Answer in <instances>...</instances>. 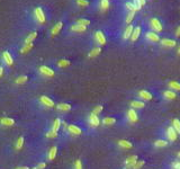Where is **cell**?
<instances>
[{
	"label": "cell",
	"instance_id": "25",
	"mask_svg": "<svg viewBox=\"0 0 180 169\" xmlns=\"http://www.w3.org/2000/svg\"><path fill=\"white\" fill-rule=\"evenodd\" d=\"M36 36H37V33H36V32H32V33H29V35L26 37V39H25V44L32 43V42L36 38Z\"/></svg>",
	"mask_w": 180,
	"mask_h": 169
},
{
	"label": "cell",
	"instance_id": "43",
	"mask_svg": "<svg viewBox=\"0 0 180 169\" xmlns=\"http://www.w3.org/2000/svg\"><path fill=\"white\" fill-rule=\"evenodd\" d=\"M46 136H48V138H50V139L57 138V132L53 131V130H51V131H48V133H46Z\"/></svg>",
	"mask_w": 180,
	"mask_h": 169
},
{
	"label": "cell",
	"instance_id": "26",
	"mask_svg": "<svg viewBox=\"0 0 180 169\" xmlns=\"http://www.w3.org/2000/svg\"><path fill=\"white\" fill-rule=\"evenodd\" d=\"M100 52H101V47H95V48H92L91 51H90V53H89V57H95V56L99 55L100 54Z\"/></svg>",
	"mask_w": 180,
	"mask_h": 169
},
{
	"label": "cell",
	"instance_id": "47",
	"mask_svg": "<svg viewBox=\"0 0 180 169\" xmlns=\"http://www.w3.org/2000/svg\"><path fill=\"white\" fill-rule=\"evenodd\" d=\"M37 169H44L45 168V163L44 162H41V163H38V166L36 167Z\"/></svg>",
	"mask_w": 180,
	"mask_h": 169
},
{
	"label": "cell",
	"instance_id": "50",
	"mask_svg": "<svg viewBox=\"0 0 180 169\" xmlns=\"http://www.w3.org/2000/svg\"><path fill=\"white\" fill-rule=\"evenodd\" d=\"M177 157H178V158H179V159H180V151H179V152H178V153H177Z\"/></svg>",
	"mask_w": 180,
	"mask_h": 169
},
{
	"label": "cell",
	"instance_id": "29",
	"mask_svg": "<svg viewBox=\"0 0 180 169\" xmlns=\"http://www.w3.org/2000/svg\"><path fill=\"white\" fill-rule=\"evenodd\" d=\"M168 86H169V88H171L172 90H178V91H180V82L170 81V82L168 84Z\"/></svg>",
	"mask_w": 180,
	"mask_h": 169
},
{
	"label": "cell",
	"instance_id": "5",
	"mask_svg": "<svg viewBox=\"0 0 180 169\" xmlns=\"http://www.w3.org/2000/svg\"><path fill=\"white\" fill-rule=\"evenodd\" d=\"M94 38H95V42L99 45H105L106 44V36H105L104 32L101 30H97L94 34Z\"/></svg>",
	"mask_w": 180,
	"mask_h": 169
},
{
	"label": "cell",
	"instance_id": "42",
	"mask_svg": "<svg viewBox=\"0 0 180 169\" xmlns=\"http://www.w3.org/2000/svg\"><path fill=\"white\" fill-rule=\"evenodd\" d=\"M170 169H180V160H176L171 163Z\"/></svg>",
	"mask_w": 180,
	"mask_h": 169
},
{
	"label": "cell",
	"instance_id": "36",
	"mask_svg": "<svg viewBox=\"0 0 180 169\" xmlns=\"http://www.w3.org/2000/svg\"><path fill=\"white\" fill-rule=\"evenodd\" d=\"M27 79H28V77H27V75H21V77H18V78L16 79V84H24V82H26V81H27Z\"/></svg>",
	"mask_w": 180,
	"mask_h": 169
},
{
	"label": "cell",
	"instance_id": "9",
	"mask_svg": "<svg viewBox=\"0 0 180 169\" xmlns=\"http://www.w3.org/2000/svg\"><path fill=\"white\" fill-rule=\"evenodd\" d=\"M109 6H110V2L109 0H99L98 1V9L100 11H106V10L109 9Z\"/></svg>",
	"mask_w": 180,
	"mask_h": 169
},
{
	"label": "cell",
	"instance_id": "32",
	"mask_svg": "<svg viewBox=\"0 0 180 169\" xmlns=\"http://www.w3.org/2000/svg\"><path fill=\"white\" fill-rule=\"evenodd\" d=\"M57 147H53V148H51V150H50V153H48V159L50 160H53L55 157H57Z\"/></svg>",
	"mask_w": 180,
	"mask_h": 169
},
{
	"label": "cell",
	"instance_id": "23",
	"mask_svg": "<svg viewBox=\"0 0 180 169\" xmlns=\"http://www.w3.org/2000/svg\"><path fill=\"white\" fill-rule=\"evenodd\" d=\"M118 145L122 147V148H125V149H131L133 145H132V142L127 140H121L118 141Z\"/></svg>",
	"mask_w": 180,
	"mask_h": 169
},
{
	"label": "cell",
	"instance_id": "39",
	"mask_svg": "<svg viewBox=\"0 0 180 169\" xmlns=\"http://www.w3.org/2000/svg\"><path fill=\"white\" fill-rule=\"evenodd\" d=\"M33 47V43H29V44H25L24 46L21 47V50H20V52L21 53H26V52H28L29 50Z\"/></svg>",
	"mask_w": 180,
	"mask_h": 169
},
{
	"label": "cell",
	"instance_id": "52",
	"mask_svg": "<svg viewBox=\"0 0 180 169\" xmlns=\"http://www.w3.org/2000/svg\"><path fill=\"white\" fill-rule=\"evenodd\" d=\"M33 169H37V168H33Z\"/></svg>",
	"mask_w": 180,
	"mask_h": 169
},
{
	"label": "cell",
	"instance_id": "15",
	"mask_svg": "<svg viewBox=\"0 0 180 169\" xmlns=\"http://www.w3.org/2000/svg\"><path fill=\"white\" fill-rule=\"evenodd\" d=\"M2 59H3V61H5V63L7 64V66H12V57H11V54H10L8 51H5L3 53H2Z\"/></svg>",
	"mask_w": 180,
	"mask_h": 169
},
{
	"label": "cell",
	"instance_id": "8",
	"mask_svg": "<svg viewBox=\"0 0 180 169\" xmlns=\"http://www.w3.org/2000/svg\"><path fill=\"white\" fill-rule=\"evenodd\" d=\"M160 44L163 47H174L177 45V41L174 38H163L160 41Z\"/></svg>",
	"mask_w": 180,
	"mask_h": 169
},
{
	"label": "cell",
	"instance_id": "17",
	"mask_svg": "<svg viewBox=\"0 0 180 169\" xmlns=\"http://www.w3.org/2000/svg\"><path fill=\"white\" fill-rule=\"evenodd\" d=\"M71 32H76V33H82L87 29V26H83V25H80V24H73L71 26Z\"/></svg>",
	"mask_w": 180,
	"mask_h": 169
},
{
	"label": "cell",
	"instance_id": "11",
	"mask_svg": "<svg viewBox=\"0 0 180 169\" xmlns=\"http://www.w3.org/2000/svg\"><path fill=\"white\" fill-rule=\"evenodd\" d=\"M88 122H89V124H90L92 127H97V126L100 124V121H99L98 116H97V115H95V114H91V115L89 116V118H88Z\"/></svg>",
	"mask_w": 180,
	"mask_h": 169
},
{
	"label": "cell",
	"instance_id": "34",
	"mask_svg": "<svg viewBox=\"0 0 180 169\" xmlns=\"http://www.w3.org/2000/svg\"><path fill=\"white\" fill-rule=\"evenodd\" d=\"M61 124H62L61 120H60V118H57V120L54 121V123H53V127H52V130L57 132L59 131V129H60V126H61Z\"/></svg>",
	"mask_w": 180,
	"mask_h": 169
},
{
	"label": "cell",
	"instance_id": "1",
	"mask_svg": "<svg viewBox=\"0 0 180 169\" xmlns=\"http://www.w3.org/2000/svg\"><path fill=\"white\" fill-rule=\"evenodd\" d=\"M149 27L151 30L155 32V33H161L163 30V24L159 18L152 17V18L149 19Z\"/></svg>",
	"mask_w": 180,
	"mask_h": 169
},
{
	"label": "cell",
	"instance_id": "22",
	"mask_svg": "<svg viewBox=\"0 0 180 169\" xmlns=\"http://www.w3.org/2000/svg\"><path fill=\"white\" fill-rule=\"evenodd\" d=\"M57 108L59 111H62V112H68V111L71 109V105H70V104L62 103V104H59L57 106Z\"/></svg>",
	"mask_w": 180,
	"mask_h": 169
},
{
	"label": "cell",
	"instance_id": "33",
	"mask_svg": "<svg viewBox=\"0 0 180 169\" xmlns=\"http://www.w3.org/2000/svg\"><path fill=\"white\" fill-rule=\"evenodd\" d=\"M133 1H134L135 6H136L139 9H141L142 7H144V6L146 5V0H133Z\"/></svg>",
	"mask_w": 180,
	"mask_h": 169
},
{
	"label": "cell",
	"instance_id": "48",
	"mask_svg": "<svg viewBox=\"0 0 180 169\" xmlns=\"http://www.w3.org/2000/svg\"><path fill=\"white\" fill-rule=\"evenodd\" d=\"M2 73H3V68H2V66H0V77L2 75Z\"/></svg>",
	"mask_w": 180,
	"mask_h": 169
},
{
	"label": "cell",
	"instance_id": "28",
	"mask_svg": "<svg viewBox=\"0 0 180 169\" xmlns=\"http://www.w3.org/2000/svg\"><path fill=\"white\" fill-rule=\"evenodd\" d=\"M154 145L157 148H164L168 145V141L167 140H157L154 142Z\"/></svg>",
	"mask_w": 180,
	"mask_h": 169
},
{
	"label": "cell",
	"instance_id": "49",
	"mask_svg": "<svg viewBox=\"0 0 180 169\" xmlns=\"http://www.w3.org/2000/svg\"><path fill=\"white\" fill-rule=\"evenodd\" d=\"M16 169H29L28 167H26V166H24V167H17Z\"/></svg>",
	"mask_w": 180,
	"mask_h": 169
},
{
	"label": "cell",
	"instance_id": "35",
	"mask_svg": "<svg viewBox=\"0 0 180 169\" xmlns=\"http://www.w3.org/2000/svg\"><path fill=\"white\" fill-rule=\"evenodd\" d=\"M77 24H80V25H83V26H88V25H90V20L87 18H80L77 20Z\"/></svg>",
	"mask_w": 180,
	"mask_h": 169
},
{
	"label": "cell",
	"instance_id": "7",
	"mask_svg": "<svg viewBox=\"0 0 180 169\" xmlns=\"http://www.w3.org/2000/svg\"><path fill=\"white\" fill-rule=\"evenodd\" d=\"M136 161H137V156H131V157H128L127 159L125 160L124 169H132L133 166L136 163Z\"/></svg>",
	"mask_w": 180,
	"mask_h": 169
},
{
	"label": "cell",
	"instance_id": "30",
	"mask_svg": "<svg viewBox=\"0 0 180 169\" xmlns=\"http://www.w3.org/2000/svg\"><path fill=\"white\" fill-rule=\"evenodd\" d=\"M172 127L176 130V132L180 134V121L179 120H177V118H174L173 121H172Z\"/></svg>",
	"mask_w": 180,
	"mask_h": 169
},
{
	"label": "cell",
	"instance_id": "18",
	"mask_svg": "<svg viewBox=\"0 0 180 169\" xmlns=\"http://www.w3.org/2000/svg\"><path fill=\"white\" fill-rule=\"evenodd\" d=\"M139 96H140V98L142 99V100H150L152 99V95L149 93V91H146V90H141V91H139Z\"/></svg>",
	"mask_w": 180,
	"mask_h": 169
},
{
	"label": "cell",
	"instance_id": "27",
	"mask_svg": "<svg viewBox=\"0 0 180 169\" xmlns=\"http://www.w3.org/2000/svg\"><path fill=\"white\" fill-rule=\"evenodd\" d=\"M131 106H132V108H143L144 103L141 100H133V102H131Z\"/></svg>",
	"mask_w": 180,
	"mask_h": 169
},
{
	"label": "cell",
	"instance_id": "19",
	"mask_svg": "<svg viewBox=\"0 0 180 169\" xmlns=\"http://www.w3.org/2000/svg\"><path fill=\"white\" fill-rule=\"evenodd\" d=\"M163 97H164V99L172 100V99H174V98L177 97V95H176L174 91H172V90H166V91L163 93Z\"/></svg>",
	"mask_w": 180,
	"mask_h": 169
},
{
	"label": "cell",
	"instance_id": "4",
	"mask_svg": "<svg viewBox=\"0 0 180 169\" xmlns=\"http://www.w3.org/2000/svg\"><path fill=\"white\" fill-rule=\"evenodd\" d=\"M133 29H134V24H130V25H126L125 28L123 29V33H122V39L123 41H128L131 38V35L133 33Z\"/></svg>",
	"mask_w": 180,
	"mask_h": 169
},
{
	"label": "cell",
	"instance_id": "6",
	"mask_svg": "<svg viewBox=\"0 0 180 169\" xmlns=\"http://www.w3.org/2000/svg\"><path fill=\"white\" fill-rule=\"evenodd\" d=\"M141 33H142V26H141V25H136V26H134V29H133V33H132V35H131L130 41H131V42L137 41L139 37L141 36Z\"/></svg>",
	"mask_w": 180,
	"mask_h": 169
},
{
	"label": "cell",
	"instance_id": "41",
	"mask_svg": "<svg viewBox=\"0 0 180 169\" xmlns=\"http://www.w3.org/2000/svg\"><path fill=\"white\" fill-rule=\"evenodd\" d=\"M23 144H24V138H19L18 140H17V143H16V148H17V150H20L21 148H23Z\"/></svg>",
	"mask_w": 180,
	"mask_h": 169
},
{
	"label": "cell",
	"instance_id": "40",
	"mask_svg": "<svg viewBox=\"0 0 180 169\" xmlns=\"http://www.w3.org/2000/svg\"><path fill=\"white\" fill-rule=\"evenodd\" d=\"M77 5L80 7H88L89 6V1L88 0H77Z\"/></svg>",
	"mask_w": 180,
	"mask_h": 169
},
{
	"label": "cell",
	"instance_id": "31",
	"mask_svg": "<svg viewBox=\"0 0 180 169\" xmlns=\"http://www.w3.org/2000/svg\"><path fill=\"white\" fill-rule=\"evenodd\" d=\"M115 122H116V120L114 117H105L103 120V124L104 125H113V124H115Z\"/></svg>",
	"mask_w": 180,
	"mask_h": 169
},
{
	"label": "cell",
	"instance_id": "12",
	"mask_svg": "<svg viewBox=\"0 0 180 169\" xmlns=\"http://www.w3.org/2000/svg\"><path fill=\"white\" fill-rule=\"evenodd\" d=\"M127 118H128V121L131 123L137 122V114H136V112L133 108H130L127 111Z\"/></svg>",
	"mask_w": 180,
	"mask_h": 169
},
{
	"label": "cell",
	"instance_id": "51",
	"mask_svg": "<svg viewBox=\"0 0 180 169\" xmlns=\"http://www.w3.org/2000/svg\"><path fill=\"white\" fill-rule=\"evenodd\" d=\"M177 52H178V54H180V45H179V47H178V51H177Z\"/></svg>",
	"mask_w": 180,
	"mask_h": 169
},
{
	"label": "cell",
	"instance_id": "14",
	"mask_svg": "<svg viewBox=\"0 0 180 169\" xmlns=\"http://www.w3.org/2000/svg\"><path fill=\"white\" fill-rule=\"evenodd\" d=\"M39 72L45 77H53L54 75V71L52 69H50L48 66H41L39 68Z\"/></svg>",
	"mask_w": 180,
	"mask_h": 169
},
{
	"label": "cell",
	"instance_id": "38",
	"mask_svg": "<svg viewBox=\"0 0 180 169\" xmlns=\"http://www.w3.org/2000/svg\"><path fill=\"white\" fill-rule=\"evenodd\" d=\"M145 165V161L144 160H137L136 161V163L133 166V169H140V168H142L143 166Z\"/></svg>",
	"mask_w": 180,
	"mask_h": 169
},
{
	"label": "cell",
	"instance_id": "24",
	"mask_svg": "<svg viewBox=\"0 0 180 169\" xmlns=\"http://www.w3.org/2000/svg\"><path fill=\"white\" fill-rule=\"evenodd\" d=\"M62 26H63V23H62V21H59L57 25L52 28V30H51V34H52V35H57V33L60 32V29L62 28Z\"/></svg>",
	"mask_w": 180,
	"mask_h": 169
},
{
	"label": "cell",
	"instance_id": "46",
	"mask_svg": "<svg viewBox=\"0 0 180 169\" xmlns=\"http://www.w3.org/2000/svg\"><path fill=\"white\" fill-rule=\"evenodd\" d=\"M174 36L176 37H179L180 36V25L177 27V29H176V32H174Z\"/></svg>",
	"mask_w": 180,
	"mask_h": 169
},
{
	"label": "cell",
	"instance_id": "20",
	"mask_svg": "<svg viewBox=\"0 0 180 169\" xmlns=\"http://www.w3.org/2000/svg\"><path fill=\"white\" fill-rule=\"evenodd\" d=\"M41 103L44 104V105H45V106H48V107H53V106H54L53 100H52V99H50V98L46 97V96H42V97H41Z\"/></svg>",
	"mask_w": 180,
	"mask_h": 169
},
{
	"label": "cell",
	"instance_id": "3",
	"mask_svg": "<svg viewBox=\"0 0 180 169\" xmlns=\"http://www.w3.org/2000/svg\"><path fill=\"white\" fill-rule=\"evenodd\" d=\"M145 39L148 41V42H151V43H158V42H160L161 41V38H160V35H159V33H155V32H153V30H148L146 33H145Z\"/></svg>",
	"mask_w": 180,
	"mask_h": 169
},
{
	"label": "cell",
	"instance_id": "45",
	"mask_svg": "<svg viewBox=\"0 0 180 169\" xmlns=\"http://www.w3.org/2000/svg\"><path fill=\"white\" fill-rule=\"evenodd\" d=\"M74 169H82V165H81V161L80 160H77L76 163H74Z\"/></svg>",
	"mask_w": 180,
	"mask_h": 169
},
{
	"label": "cell",
	"instance_id": "2",
	"mask_svg": "<svg viewBox=\"0 0 180 169\" xmlns=\"http://www.w3.org/2000/svg\"><path fill=\"white\" fill-rule=\"evenodd\" d=\"M34 18L37 24H44L45 23V14L42 9V7H36L34 9Z\"/></svg>",
	"mask_w": 180,
	"mask_h": 169
},
{
	"label": "cell",
	"instance_id": "21",
	"mask_svg": "<svg viewBox=\"0 0 180 169\" xmlns=\"http://www.w3.org/2000/svg\"><path fill=\"white\" fill-rule=\"evenodd\" d=\"M0 123L2 125H5V126H12L15 124V121L11 120V118H8V117H3V118L0 120Z\"/></svg>",
	"mask_w": 180,
	"mask_h": 169
},
{
	"label": "cell",
	"instance_id": "10",
	"mask_svg": "<svg viewBox=\"0 0 180 169\" xmlns=\"http://www.w3.org/2000/svg\"><path fill=\"white\" fill-rule=\"evenodd\" d=\"M177 132L176 130L172 127V126H169L168 129H167V138H168V140L170 141H174L177 139Z\"/></svg>",
	"mask_w": 180,
	"mask_h": 169
},
{
	"label": "cell",
	"instance_id": "13",
	"mask_svg": "<svg viewBox=\"0 0 180 169\" xmlns=\"http://www.w3.org/2000/svg\"><path fill=\"white\" fill-rule=\"evenodd\" d=\"M135 15H136V11H128V12H126V16H125V19H124L125 25L132 24L133 19L135 18Z\"/></svg>",
	"mask_w": 180,
	"mask_h": 169
},
{
	"label": "cell",
	"instance_id": "16",
	"mask_svg": "<svg viewBox=\"0 0 180 169\" xmlns=\"http://www.w3.org/2000/svg\"><path fill=\"white\" fill-rule=\"evenodd\" d=\"M68 131L69 133H71V134H73V135H80L81 134V129L80 127H78L76 125H68Z\"/></svg>",
	"mask_w": 180,
	"mask_h": 169
},
{
	"label": "cell",
	"instance_id": "44",
	"mask_svg": "<svg viewBox=\"0 0 180 169\" xmlns=\"http://www.w3.org/2000/svg\"><path fill=\"white\" fill-rule=\"evenodd\" d=\"M101 111H103V106H101V105H99V106H96L95 108H94V111H92V113H91V114L98 115L99 113H101Z\"/></svg>",
	"mask_w": 180,
	"mask_h": 169
},
{
	"label": "cell",
	"instance_id": "37",
	"mask_svg": "<svg viewBox=\"0 0 180 169\" xmlns=\"http://www.w3.org/2000/svg\"><path fill=\"white\" fill-rule=\"evenodd\" d=\"M57 66H60V68H66V66H70V61L69 60H60L57 62Z\"/></svg>",
	"mask_w": 180,
	"mask_h": 169
}]
</instances>
